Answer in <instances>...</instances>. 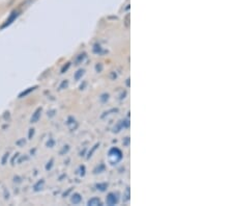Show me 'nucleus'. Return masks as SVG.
<instances>
[{
	"label": "nucleus",
	"mask_w": 233,
	"mask_h": 206,
	"mask_svg": "<svg viewBox=\"0 0 233 206\" xmlns=\"http://www.w3.org/2000/svg\"><path fill=\"white\" fill-rule=\"evenodd\" d=\"M40 112H42V108H37L35 112L33 114L32 118H31V123H36L39 121V119L40 117Z\"/></svg>",
	"instance_id": "obj_4"
},
{
	"label": "nucleus",
	"mask_w": 233,
	"mask_h": 206,
	"mask_svg": "<svg viewBox=\"0 0 233 206\" xmlns=\"http://www.w3.org/2000/svg\"><path fill=\"white\" fill-rule=\"evenodd\" d=\"M124 25H126L127 28L130 27V14H127L126 18H124Z\"/></svg>",
	"instance_id": "obj_9"
},
{
	"label": "nucleus",
	"mask_w": 233,
	"mask_h": 206,
	"mask_svg": "<svg viewBox=\"0 0 233 206\" xmlns=\"http://www.w3.org/2000/svg\"><path fill=\"white\" fill-rule=\"evenodd\" d=\"M36 88V86H33V88H29L28 90H26V91L25 92H23V93H21V94H20L19 95V98H22V97H24V96H26V95H28L29 94V93H30V92H32L33 91V90L34 89H35Z\"/></svg>",
	"instance_id": "obj_7"
},
{
	"label": "nucleus",
	"mask_w": 233,
	"mask_h": 206,
	"mask_svg": "<svg viewBox=\"0 0 233 206\" xmlns=\"http://www.w3.org/2000/svg\"><path fill=\"white\" fill-rule=\"evenodd\" d=\"M107 186H108V184L107 183H104V184H98L97 185V187H98V190H101V191H105L107 188Z\"/></svg>",
	"instance_id": "obj_10"
},
{
	"label": "nucleus",
	"mask_w": 233,
	"mask_h": 206,
	"mask_svg": "<svg viewBox=\"0 0 233 206\" xmlns=\"http://www.w3.org/2000/svg\"><path fill=\"white\" fill-rule=\"evenodd\" d=\"M81 200H82V198H81V196L79 195V194H74V196L72 197V202L74 203V204H78V203H80Z\"/></svg>",
	"instance_id": "obj_6"
},
{
	"label": "nucleus",
	"mask_w": 233,
	"mask_h": 206,
	"mask_svg": "<svg viewBox=\"0 0 233 206\" xmlns=\"http://www.w3.org/2000/svg\"><path fill=\"white\" fill-rule=\"evenodd\" d=\"M34 133V129H30V132H29V138H31V136L33 135Z\"/></svg>",
	"instance_id": "obj_12"
},
{
	"label": "nucleus",
	"mask_w": 233,
	"mask_h": 206,
	"mask_svg": "<svg viewBox=\"0 0 233 206\" xmlns=\"http://www.w3.org/2000/svg\"><path fill=\"white\" fill-rule=\"evenodd\" d=\"M121 157H122V154H121L120 150L117 149V148H113V149L110 150V152H109V159H110V161H111L113 158H115L114 159V164H116L117 161L120 160Z\"/></svg>",
	"instance_id": "obj_1"
},
{
	"label": "nucleus",
	"mask_w": 233,
	"mask_h": 206,
	"mask_svg": "<svg viewBox=\"0 0 233 206\" xmlns=\"http://www.w3.org/2000/svg\"><path fill=\"white\" fill-rule=\"evenodd\" d=\"M69 63L68 64V65H66V67H65V66L63 67V69H62V73H63V72H65L66 70H68V69H69Z\"/></svg>",
	"instance_id": "obj_11"
},
{
	"label": "nucleus",
	"mask_w": 233,
	"mask_h": 206,
	"mask_svg": "<svg viewBox=\"0 0 233 206\" xmlns=\"http://www.w3.org/2000/svg\"><path fill=\"white\" fill-rule=\"evenodd\" d=\"M118 202V198H117V195H115V194H109L107 197V204L108 205H114L116 203Z\"/></svg>",
	"instance_id": "obj_2"
},
{
	"label": "nucleus",
	"mask_w": 233,
	"mask_h": 206,
	"mask_svg": "<svg viewBox=\"0 0 233 206\" xmlns=\"http://www.w3.org/2000/svg\"><path fill=\"white\" fill-rule=\"evenodd\" d=\"M88 205L97 206V205H102V203H101L100 199H98V198H92L88 201Z\"/></svg>",
	"instance_id": "obj_5"
},
{
	"label": "nucleus",
	"mask_w": 233,
	"mask_h": 206,
	"mask_svg": "<svg viewBox=\"0 0 233 206\" xmlns=\"http://www.w3.org/2000/svg\"><path fill=\"white\" fill-rule=\"evenodd\" d=\"M84 74V70H79L76 73V75H75V79L76 80H79L80 79V77L82 76V75Z\"/></svg>",
	"instance_id": "obj_8"
},
{
	"label": "nucleus",
	"mask_w": 233,
	"mask_h": 206,
	"mask_svg": "<svg viewBox=\"0 0 233 206\" xmlns=\"http://www.w3.org/2000/svg\"><path fill=\"white\" fill-rule=\"evenodd\" d=\"M18 16H19V11H13V13H11V15H10V18H8V19L6 20V21H5V23H4V24L1 26V28H4L5 26L10 25V23L13 22L14 20L16 19V18H17V17H18Z\"/></svg>",
	"instance_id": "obj_3"
}]
</instances>
